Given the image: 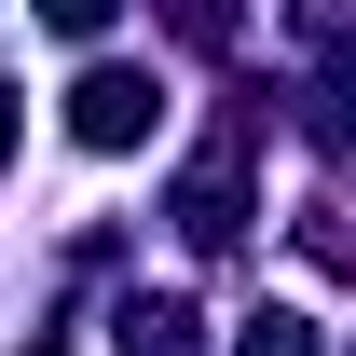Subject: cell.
Here are the masks:
<instances>
[{"mask_svg": "<svg viewBox=\"0 0 356 356\" xmlns=\"http://www.w3.org/2000/svg\"><path fill=\"white\" fill-rule=\"evenodd\" d=\"M247 165H261V124H220V137H206V165L178 178V233H192L206 261L247 233Z\"/></svg>", "mask_w": 356, "mask_h": 356, "instance_id": "1", "label": "cell"}, {"mask_svg": "<svg viewBox=\"0 0 356 356\" xmlns=\"http://www.w3.org/2000/svg\"><path fill=\"white\" fill-rule=\"evenodd\" d=\"M151 124H165V83H151V69H124V55L69 83V137H83V151H137Z\"/></svg>", "mask_w": 356, "mask_h": 356, "instance_id": "2", "label": "cell"}, {"mask_svg": "<svg viewBox=\"0 0 356 356\" xmlns=\"http://www.w3.org/2000/svg\"><path fill=\"white\" fill-rule=\"evenodd\" d=\"M110 356H206V315L178 302V288H151V302L110 315Z\"/></svg>", "mask_w": 356, "mask_h": 356, "instance_id": "3", "label": "cell"}, {"mask_svg": "<svg viewBox=\"0 0 356 356\" xmlns=\"http://www.w3.org/2000/svg\"><path fill=\"white\" fill-rule=\"evenodd\" d=\"M233 356H315V315H302V302H261V315H247V343H233Z\"/></svg>", "mask_w": 356, "mask_h": 356, "instance_id": "4", "label": "cell"}, {"mask_svg": "<svg viewBox=\"0 0 356 356\" xmlns=\"http://www.w3.org/2000/svg\"><path fill=\"white\" fill-rule=\"evenodd\" d=\"M42 28H69V42H96V28H110V0H42Z\"/></svg>", "mask_w": 356, "mask_h": 356, "instance_id": "5", "label": "cell"}, {"mask_svg": "<svg viewBox=\"0 0 356 356\" xmlns=\"http://www.w3.org/2000/svg\"><path fill=\"white\" fill-rule=\"evenodd\" d=\"M0 165H14V96H0Z\"/></svg>", "mask_w": 356, "mask_h": 356, "instance_id": "6", "label": "cell"}]
</instances>
